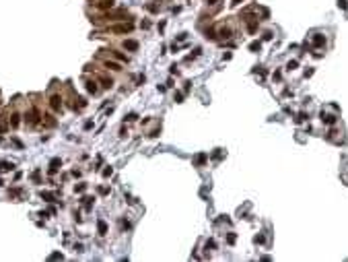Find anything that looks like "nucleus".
Wrapping results in <instances>:
<instances>
[{
	"mask_svg": "<svg viewBox=\"0 0 348 262\" xmlns=\"http://www.w3.org/2000/svg\"><path fill=\"white\" fill-rule=\"evenodd\" d=\"M49 103H52V107H54V109H60V107H62V99H60L58 95H54V97L49 99Z\"/></svg>",
	"mask_w": 348,
	"mask_h": 262,
	"instance_id": "obj_1",
	"label": "nucleus"
},
{
	"mask_svg": "<svg viewBox=\"0 0 348 262\" xmlns=\"http://www.w3.org/2000/svg\"><path fill=\"white\" fill-rule=\"evenodd\" d=\"M111 31H116V33H126V31H132V25H120V27H111Z\"/></svg>",
	"mask_w": 348,
	"mask_h": 262,
	"instance_id": "obj_2",
	"label": "nucleus"
},
{
	"mask_svg": "<svg viewBox=\"0 0 348 262\" xmlns=\"http://www.w3.org/2000/svg\"><path fill=\"white\" fill-rule=\"evenodd\" d=\"M97 229H99V235H105V233H107V225H105V221H99V223H97Z\"/></svg>",
	"mask_w": 348,
	"mask_h": 262,
	"instance_id": "obj_3",
	"label": "nucleus"
},
{
	"mask_svg": "<svg viewBox=\"0 0 348 262\" xmlns=\"http://www.w3.org/2000/svg\"><path fill=\"white\" fill-rule=\"evenodd\" d=\"M10 169H15L12 163H8V161H2V163H0V172H10Z\"/></svg>",
	"mask_w": 348,
	"mask_h": 262,
	"instance_id": "obj_4",
	"label": "nucleus"
},
{
	"mask_svg": "<svg viewBox=\"0 0 348 262\" xmlns=\"http://www.w3.org/2000/svg\"><path fill=\"white\" fill-rule=\"evenodd\" d=\"M124 45H126L128 50H132V52H134V50H138V42H134V39H128V42H124Z\"/></svg>",
	"mask_w": 348,
	"mask_h": 262,
	"instance_id": "obj_5",
	"label": "nucleus"
},
{
	"mask_svg": "<svg viewBox=\"0 0 348 262\" xmlns=\"http://www.w3.org/2000/svg\"><path fill=\"white\" fill-rule=\"evenodd\" d=\"M27 118H29V122H31V124H37V120H39V114H37V112L33 109V112H31V114H29Z\"/></svg>",
	"mask_w": 348,
	"mask_h": 262,
	"instance_id": "obj_6",
	"label": "nucleus"
},
{
	"mask_svg": "<svg viewBox=\"0 0 348 262\" xmlns=\"http://www.w3.org/2000/svg\"><path fill=\"white\" fill-rule=\"evenodd\" d=\"M58 165H60V159H54L52 165H49V174H56V172H58Z\"/></svg>",
	"mask_w": 348,
	"mask_h": 262,
	"instance_id": "obj_7",
	"label": "nucleus"
},
{
	"mask_svg": "<svg viewBox=\"0 0 348 262\" xmlns=\"http://www.w3.org/2000/svg\"><path fill=\"white\" fill-rule=\"evenodd\" d=\"M105 66H107V68H111V70H122V66H120V64H116V62H109V60L105 62Z\"/></svg>",
	"mask_w": 348,
	"mask_h": 262,
	"instance_id": "obj_8",
	"label": "nucleus"
},
{
	"mask_svg": "<svg viewBox=\"0 0 348 262\" xmlns=\"http://www.w3.org/2000/svg\"><path fill=\"white\" fill-rule=\"evenodd\" d=\"M99 6H101V8H111V6H113V0H101Z\"/></svg>",
	"mask_w": 348,
	"mask_h": 262,
	"instance_id": "obj_9",
	"label": "nucleus"
},
{
	"mask_svg": "<svg viewBox=\"0 0 348 262\" xmlns=\"http://www.w3.org/2000/svg\"><path fill=\"white\" fill-rule=\"evenodd\" d=\"M87 91H89V93H97V83L89 81V83H87Z\"/></svg>",
	"mask_w": 348,
	"mask_h": 262,
	"instance_id": "obj_10",
	"label": "nucleus"
},
{
	"mask_svg": "<svg viewBox=\"0 0 348 262\" xmlns=\"http://www.w3.org/2000/svg\"><path fill=\"white\" fill-rule=\"evenodd\" d=\"M41 198H45V200H49V202L54 200V196H52L49 192H41Z\"/></svg>",
	"mask_w": 348,
	"mask_h": 262,
	"instance_id": "obj_11",
	"label": "nucleus"
},
{
	"mask_svg": "<svg viewBox=\"0 0 348 262\" xmlns=\"http://www.w3.org/2000/svg\"><path fill=\"white\" fill-rule=\"evenodd\" d=\"M111 85H113V81H111V79H109V81H107V79H103V87H105V89H109Z\"/></svg>",
	"mask_w": 348,
	"mask_h": 262,
	"instance_id": "obj_12",
	"label": "nucleus"
},
{
	"mask_svg": "<svg viewBox=\"0 0 348 262\" xmlns=\"http://www.w3.org/2000/svg\"><path fill=\"white\" fill-rule=\"evenodd\" d=\"M313 42H315V45H321V44H323V37H321V35H315V39H313Z\"/></svg>",
	"mask_w": 348,
	"mask_h": 262,
	"instance_id": "obj_13",
	"label": "nucleus"
},
{
	"mask_svg": "<svg viewBox=\"0 0 348 262\" xmlns=\"http://www.w3.org/2000/svg\"><path fill=\"white\" fill-rule=\"evenodd\" d=\"M338 6H342V8H348V2H346V0H338Z\"/></svg>",
	"mask_w": 348,
	"mask_h": 262,
	"instance_id": "obj_14",
	"label": "nucleus"
},
{
	"mask_svg": "<svg viewBox=\"0 0 348 262\" xmlns=\"http://www.w3.org/2000/svg\"><path fill=\"white\" fill-rule=\"evenodd\" d=\"M17 124H19V114L12 116V126H17Z\"/></svg>",
	"mask_w": 348,
	"mask_h": 262,
	"instance_id": "obj_15",
	"label": "nucleus"
},
{
	"mask_svg": "<svg viewBox=\"0 0 348 262\" xmlns=\"http://www.w3.org/2000/svg\"><path fill=\"white\" fill-rule=\"evenodd\" d=\"M85 188H87L85 184H78V186H76V192H85Z\"/></svg>",
	"mask_w": 348,
	"mask_h": 262,
	"instance_id": "obj_16",
	"label": "nucleus"
},
{
	"mask_svg": "<svg viewBox=\"0 0 348 262\" xmlns=\"http://www.w3.org/2000/svg\"><path fill=\"white\" fill-rule=\"evenodd\" d=\"M111 172H113V169H111V167H107V169L103 172V175H105V177H109V175H111Z\"/></svg>",
	"mask_w": 348,
	"mask_h": 262,
	"instance_id": "obj_17",
	"label": "nucleus"
},
{
	"mask_svg": "<svg viewBox=\"0 0 348 262\" xmlns=\"http://www.w3.org/2000/svg\"><path fill=\"white\" fill-rule=\"evenodd\" d=\"M4 130H6V126H4V124H0V132H4Z\"/></svg>",
	"mask_w": 348,
	"mask_h": 262,
	"instance_id": "obj_18",
	"label": "nucleus"
},
{
	"mask_svg": "<svg viewBox=\"0 0 348 262\" xmlns=\"http://www.w3.org/2000/svg\"><path fill=\"white\" fill-rule=\"evenodd\" d=\"M239 2H241V0H233V4H239Z\"/></svg>",
	"mask_w": 348,
	"mask_h": 262,
	"instance_id": "obj_19",
	"label": "nucleus"
},
{
	"mask_svg": "<svg viewBox=\"0 0 348 262\" xmlns=\"http://www.w3.org/2000/svg\"><path fill=\"white\" fill-rule=\"evenodd\" d=\"M208 2H210V4H214V2H217V0H208Z\"/></svg>",
	"mask_w": 348,
	"mask_h": 262,
	"instance_id": "obj_20",
	"label": "nucleus"
}]
</instances>
